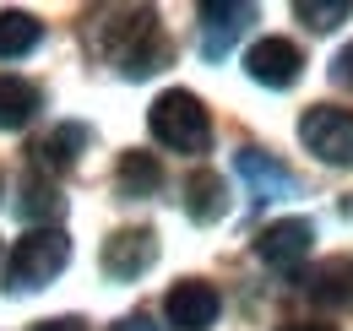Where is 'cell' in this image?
I'll use <instances>...</instances> for the list:
<instances>
[{"instance_id": "cell-1", "label": "cell", "mask_w": 353, "mask_h": 331, "mask_svg": "<svg viewBox=\"0 0 353 331\" xmlns=\"http://www.w3.org/2000/svg\"><path fill=\"white\" fill-rule=\"evenodd\" d=\"M147 130H152V141H163L169 152H207V141H212V114H207V103H201L196 92L169 87V92L152 98Z\"/></svg>"}, {"instance_id": "cell-2", "label": "cell", "mask_w": 353, "mask_h": 331, "mask_svg": "<svg viewBox=\"0 0 353 331\" xmlns=\"http://www.w3.org/2000/svg\"><path fill=\"white\" fill-rule=\"evenodd\" d=\"M71 261V239L60 234V228H33L28 239H17L11 250V266H6V277H11V293H39L49 288L54 277H60V266Z\"/></svg>"}, {"instance_id": "cell-3", "label": "cell", "mask_w": 353, "mask_h": 331, "mask_svg": "<svg viewBox=\"0 0 353 331\" xmlns=\"http://www.w3.org/2000/svg\"><path fill=\"white\" fill-rule=\"evenodd\" d=\"M299 141H305L321 163L353 168V109H337V103H315V109H305Z\"/></svg>"}, {"instance_id": "cell-4", "label": "cell", "mask_w": 353, "mask_h": 331, "mask_svg": "<svg viewBox=\"0 0 353 331\" xmlns=\"http://www.w3.org/2000/svg\"><path fill=\"white\" fill-rule=\"evenodd\" d=\"M152 261H158V234H152V228H114V234L103 239V250H98V266H103V277H114V283L141 277Z\"/></svg>"}, {"instance_id": "cell-5", "label": "cell", "mask_w": 353, "mask_h": 331, "mask_svg": "<svg viewBox=\"0 0 353 331\" xmlns=\"http://www.w3.org/2000/svg\"><path fill=\"white\" fill-rule=\"evenodd\" d=\"M245 77L283 92V87H294L305 77V54H299V43H288V39H256L245 49Z\"/></svg>"}, {"instance_id": "cell-6", "label": "cell", "mask_w": 353, "mask_h": 331, "mask_svg": "<svg viewBox=\"0 0 353 331\" xmlns=\"http://www.w3.org/2000/svg\"><path fill=\"white\" fill-rule=\"evenodd\" d=\"M310 245H315V223H310V217H283V223L261 228L256 255H261L272 272H294V266L310 255Z\"/></svg>"}, {"instance_id": "cell-7", "label": "cell", "mask_w": 353, "mask_h": 331, "mask_svg": "<svg viewBox=\"0 0 353 331\" xmlns=\"http://www.w3.org/2000/svg\"><path fill=\"white\" fill-rule=\"evenodd\" d=\"M223 299L212 283H201V277H185V283H174L169 288V299H163V315H169V326L179 331H207L212 321H218Z\"/></svg>"}, {"instance_id": "cell-8", "label": "cell", "mask_w": 353, "mask_h": 331, "mask_svg": "<svg viewBox=\"0 0 353 331\" xmlns=\"http://www.w3.org/2000/svg\"><path fill=\"white\" fill-rule=\"evenodd\" d=\"M250 22H256V6H245V0H207L201 6V54L223 60Z\"/></svg>"}, {"instance_id": "cell-9", "label": "cell", "mask_w": 353, "mask_h": 331, "mask_svg": "<svg viewBox=\"0 0 353 331\" xmlns=\"http://www.w3.org/2000/svg\"><path fill=\"white\" fill-rule=\"evenodd\" d=\"M234 168H239V179L250 185V201H283V196H299L294 168H283L272 152H261V147L234 152Z\"/></svg>"}, {"instance_id": "cell-10", "label": "cell", "mask_w": 353, "mask_h": 331, "mask_svg": "<svg viewBox=\"0 0 353 331\" xmlns=\"http://www.w3.org/2000/svg\"><path fill=\"white\" fill-rule=\"evenodd\" d=\"M152 28H158V17H152L147 6H131V11H103V17L92 22L88 39H92V49H98V54H109V60L120 66V54H125L141 33H152Z\"/></svg>"}, {"instance_id": "cell-11", "label": "cell", "mask_w": 353, "mask_h": 331, "mask_svg": "<svg viewBox=\"0 0 353 331\" xmlns=\"http://www.w3.org/2000/svg\"><path fill=\"white\" fill-rule=\"evenodd\" d=\"M305 293L315 304H337V310H353V255H337L326 266H315L305 277Z\"/></svg>"}, {"instance_id": "cell-12", "label": "cell", "mask_w": 353, "mask_h": 331, "mask_svg": "<svg viewBox=\"0 0 353 331\" xmlns=\"http://www.w3.org/2000/svg\"><path fill=\"white\" fill-rule=\"evenodd\" d=\"M185 212H190V223H218L223 212H228V185H223V174L196 168V174L185 179Z\"/></svg>"}, {"instance_id": "cell-13", "label": "cell", "mask_w": 353, "mask_h": 331, "mask_svg": "<svg viewBox=\"0 0 353 331\" xmlns=\"http://www.w3.org/2000/svg\"><path fill=\"white\" fill-rule=\"evenodd\" d=\"M39 103H44V92L28 82V77L0 71V130H22V125L39 114Z\"/></svg>"}, {"instance_id": "cell-14", "label": "cell", "mask_w": 353, "mask_h": 331, "mask_svg": "<svg viewBox=\"0 0 353 331\" xmlns=\"http://www.w3.org/2000/svg\"><path fill=\"white\" fill-rule=\"evenodd\" d=\"M163 185V163L152 158V152H120V168H114V190L125 196V201H141V196H152Z\"/></svg>"}, {"instance_id": "cell-15", "label": "cell", "mask_w": 353, "mask_h": 331, "mask_svg": "<svg viewBox=\"0 0 353 331\" xmlns=\"http://www.w3.org/2000/svg\"><path fill=\"white\" fill-rule=\"evenodd\" d=\"M60 207H65V196H60V185L44 179V174H28V179L17 185V217L49 223V217H60Z\"/></svg>"}, {"instance_id": "cell-16", "label": "cell", "mask_w": 353, "mask_h": 331, "mask_svg": "<svg viewBox=\"0 0 353 331\" xmlns=\"http://www.w3.org/2000/svg\"><path fill=\"white\" fill-rule=\"evenodd\" d=\"M169 66V39H163V28H152V33H141V39L120 54V71L131 77V82H141V77H152V71H163Z\"/></svg>"}, {"instance_id": "cell-17", "label": "cell", "mask_w": 353, "mask_h": 331, "mask_svg": "<svg viewBox=\"0 0 353 331\" xmlns=\"http://www.w3.org/2000/svg\"><path fill=\"white\" fill-rule=\"evenodd\" d=\"M77 147H88V125L65 120V125H54L33 152H39V163H44V168H71V163H77Z\"/></svg>"}, {"instance_id": "cell-18", "label": "cell", "mask_w": 353, "mask_h": 331, "mask_svg": "<svg viewBox=\"0 0 353 331\" xmlns=\"http://www.w3.org/2000/svg\"><path fill=\"white\" fill-rule=\"evenodd\" d=\"M39 39H44V28H39L33 11H0V60H17L28 49H39Z\"/></svg>"}, {"instance_id": "cell-19", "label": "cell", "mask_w": 353, "mask_h": 331, "mask_svg": "<svg viewBox=\"0 0 353 331\" xmlns=\"http://www.w3.org/2000/svg\"><path fill=\"white\" fill-rule=\"evenodd\" d=\"M294 17H305L315 33H326V28H337V22L348 17V6H315V0H299V6H294Z\"/></svg>"}, {"instance_id": "cell-20", "label": "cell", "mask_w": 353, "mask_h": 331, "mask_svg": "<svg viewBox=\"0 0 353 331\" xmlns=\"http://www.w3.org/2000/svg\"><path fill=\"white\" fill-rule=\"evenodd\" d=\"M33 331H88V321L82 315H60V321H39Z\"/></svg>"}, {"instance_id": "cell-21", "label": "cell", "mask_w": 353, "mask_h": 331, "mask_svg": "<svg viewBox=\"0 0 353 331\" xmlns=\"http://www.w3.org/2000/svg\"><path fill=\"white\" fill-rule=\"evenodd\" d=\"M114 331H158V326H152L147 315H125V321H120V326H114Z\"/></svg>"}, {"instance_id": "cell-22", "label": "cell", "mask_w": 353, "mask_h": 331, "mask_svg": "<svg viewBox=\"0 0 353 331\" xmlns=\"http://www.w3.org/2000/svg\"><path fill=\"white\" fill-rule=\"evenodd\" d=\"M283 331H337V326H326V321H294V326H283Z\"/></svg>"}]
</instances>
